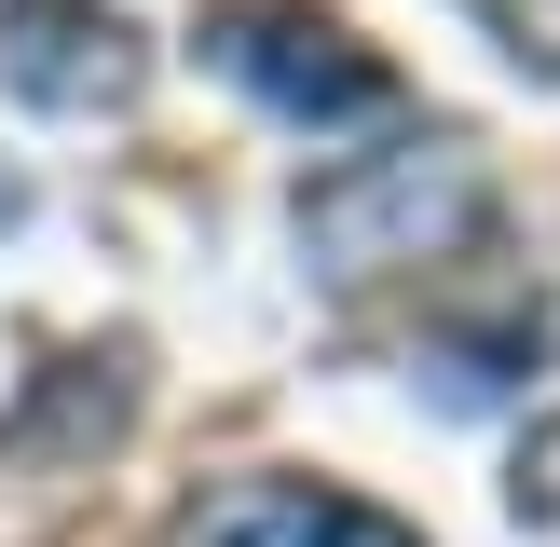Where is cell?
Wrapping results in <instances>:
<instances>
[{"label": "cell", "mask_w": 560, "mask_h": 547, "mask_svg": "<svg viewBox=\"0 0 560 547\" xmlns=\"http://www.w3.org/2000/svg\"><path fill=\"white\" fill-rule=\"evenodd\" d=\"M479 219H492V164L465 151L452 124L397 137V151H355V164H328V178L301 191V246H315L328 288H383V274H410V260H465Z\"/></svg>", "instance_id": "1"}, {"label": "cell", "mask_w": 560, "mask_h": 547, "mask_svg": "<svg viewBox=\"0 0 560 547\" xmlns=\"http://www.w3.org/2000/svg\"><path fill=\"white\" fill-rule=\"evenodd\" d=\"M206 55H219L260 109H288V124H315V137L397 109V69H383L342 14H315V0H233V14H206Z\"/></svg>", "instance_id": "2"}, {"label": "cell", "mask_w": 560, "mask_h": 547, "mask_svg": "<svg viewBox=\"0 0 560 547\" xmlns=\"http://www.w3.org/2000/svg\"><path fill=\"white\" fill-rule=\"evenodd\" d=\"M0 82H14L27 109H69V124H96V109H137L151 42H137L109 0H0Z\"/></svg>", "instance_id": "3"}, {"label": "cell", "mask_w": 560, "mask_h": 547, "mask_svg": "<svg viewBox=\"0 0 560 547\" xmlns=\"http://www.w3.org/2000/svg\"><path fill=\"white\" fill-rule=\"evenodd\" d=\"M178 547H424V534L355 507V492H328V479H219Z\"/></svg>", "instance_id": "4"}, {"label": "cell", "mask_w": 560, "mask_h": 547, "mask_svg": "<svg viewBox=\"0 0 560 547\" xmlns=\"http://www.w3.org/2000/svg\"><path fill=\"white\" fill-rule=\"evenodd\" d=\"M492 27H506V55H534V69H560V0H479Z\"/></svg>", "instance_id": "5"}]
</instances>
